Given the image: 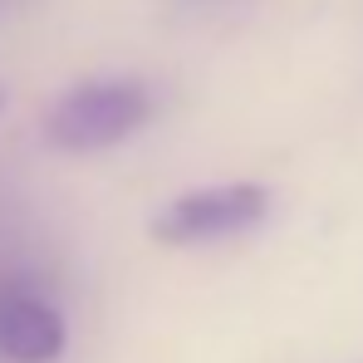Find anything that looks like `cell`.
Listing matches in <instances>:
<instances>
[{
	"mask_svg": "<svg viewBox=\"0 0 363 363\" xmlns=\"http://www.w3.org/2000/svg\"><path fill=\"white\" fill-rule=\"evenodd\" d=\"M157 99L133 74H104L64 89L45 113V143L60 152H104L152 118Z\"/></svg>",
	"mask_w": 363,
	"mask_h": 363,
	"instance_id": "obj_1",
	"label": "cell"
},
{
	"mask_svg": "<svg viewBox=\"0 0 363 363\" xmlns=\"http://www.w3.org/2000/svg\"><path fill=\"white\" fill-rule=\"evenodd\" d=\"M5 5H10V0H0V10H5Z\"/></svg>",
	"mask_w": 363,
	"mask_h": 363,
	"instance_id": "obj_4",
	"label": "cell"
},
{
	"mask_svg": "<svg viewBox=\"0 0 363 363\" xmlns=\"http://www.w3.org/2000/svg\"><path fill=\"white\" fill-rule=\"evenodd\" d=\"M265 216H270V191L260 182H221L172 196L152 216V236L162 245H211L255 231Z\"/></svg>",
	"mask_w": 363,
	"mask_h": 363,
	"instance_id": "obj_2",
	"label": "cell"
},
{
	"mask_svg": "<svg viewBox=\"0 0 363 363\" xmlns=\"http://www.w3.org/2000/svg\"><path fill=\"white\" fill-rule=\"evenodd\" d=\"M64 344H69V329H64L60 304L20 275L0 280V359L55 363Z\"/></svg>",
	"mask_w": 363,
	"mask_h": 363,
	"instance_id": "obj_3",
	"label": "cell"
}]
</instances>
